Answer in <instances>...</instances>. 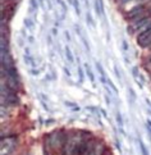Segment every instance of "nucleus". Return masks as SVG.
<instances>
[{"instance_id": "4", "label": "nucleus", "mask_w": 151, "mask_h": 155, "mask_svg": "<svg viewBox=\"0 0 151 155\" xmlns=\"http://www.w3.org/2000/svg\"><path fill=\"white\" fill-rule=\"evenodd\" d=\"M117 118H118V123H119L120 126H123V122H122V117H120V114H118V117H117Z\"/></svg>"}, {"instance_id": "2", "label": "nucleus", "mask_w": 151, "mask_h": 155, "mask_svg": "<svg viewBox=\"0 0 151 155\" xmlns=\"http://www.w3.org/2000/svg\"><path fill=\"white\" fill-rule=\"evenodd\" d=\"M67 57H68L69 62H73V57H72V53H71V50H69L68 48H67Z\"/></svg>"}, {"instance_id": "3", "label": "nucleus", "mask_w": 151, "mask_h": 155, "mask_svg": "<svg viewBox=\"0 0 151 155\" xmlns=\"http://www.w3.org/2000/svg\"><path fill=\"white\" fill-rule=\"evenodd\" d=\"M88 68H90V67H87V74L90 76V80H91V81H94V74H92V72H91L90 69H88Z\"/></svg>"}, {"instance_id": "1", "label": "nucleus", "mask_w": 151, "mask_h": 155, "mask_svg": "<svg viewBox=\"0 0 151 155\" xmlns=\"http://www.w3.org/2000/svg\"><path fill=\"white\" fill-rule=\"evenodd\" d=\"M140 146H141L142 155H147V150H146V147H145V145H143V142H142V141H140Z\"/></svg>"}]
</instances>
